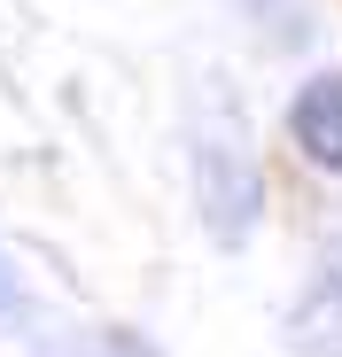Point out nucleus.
Masks as SVG:
<instances>
[{"mask_svg":"<svg viewBox=\"0 0 342 357\" xmlns=\"http://www.w3.org/2000/svg\"><path fill=\"white\" fill-rule=\"evenodd\" d=\"M288 342H296V357H342V272H327L296 295Z\"/></svg>","mask_w":342,"mask_h":357,"instance_id":"3","label":"nucleus"},{"mask_svg":"<svg viewBox=\"0 0 342 357\" xmlns=\"http://www.w3.org/2000/svg\"><path fill=\"white\" fill-rule=\"evenodd\" d=\"M195 202L218 249H241L265 210V163H257L249 116L225 93V78H210V93L195 101Z\"/></svg>","mask_w":342,"mask_h":357,"instance_id":"1","label":"nucleus"},{"mask_svg":"<svg viewBox=\"0 0 342 357\" xmlns=\"http://www.w3.org/2000/svg\"><path fill=\"white\" fill-rule=\"evenodd\" d=\"M288 140L304 148V163H319V171L342 178V70H319V78L296 86V101H288Z\"/></svg>","mask_w":342,"mask_h":357,"instance_id":"2","label":"nucleus"},{"mask_svg":"<svg viewBox=\"0 0 342 357\" xmlns=\"http://www.w3.org/2000/svg\"><path fill=\"white\" fill-rule=\"evenodd\" d=\"M0 311H24V287H16V272H8V257H0Z\"/></svg>","mask_w":342,"mask_h":357,"instance_id":"4","label":"nucleus"}]
</instances>
